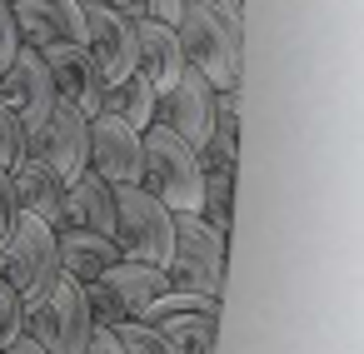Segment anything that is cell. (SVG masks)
Instances as JSON below:
<instances>
[{"label":"cell","instance_id":"ba28073f","mask_svg":"<svg viewBox=\"0 0 364 354\" xmlns=\"http://www.w3.org/2000/svg\"><path fill=\"white\" fill-rule=\"evenodd\" d=\"M150 329L165 334L175 354H215V329H220V299L215 294H190V289H165L140 309Z\"/></svg>","mask_w":364,"mask_h":354},{"label":"cell","instance_id":"e0dca14e","mask_svg":"<svg viewBox=\"0 0 364 354\" xmlns=\"http://www.w3.org/2000/svg\"><path fill=\"white\" fill-rule=\"evenodd\" d=\"M60 215H65V225H60V230L110 235V225H115V185H105L95 170H80V175L65 185Z\"/></svg>","mask_w":364,"mask_h":354},{"label":"cell","instance_id":"cb8c5ba5","mask_svg":"<svg viewBox=\"0 0 364 354\" xmlns=\"http://www.w3.org/2000/svg\"><path fill=\"white\" fill-rule=\"evenodd\" d=\"M21 155H26V125L0 105V170H11Z\"/></svg>","mask_w":364,"mask_h":354},{"label":"cell","instance_id":"277c9868","mask_svg":"<svg viewBox=\"0 0 364 354\" xmlns=\"http://www.w3.org/2000/svg\"><path fill=\"white\" fill-rule=\"evenodd\" d=\"M225 259H230V235L210 230L200 215H175V245L165 259L170 289L190 294H225Z\"/></svg>","mask_w":364,"mask_h":354},{"label":"cell","instance_id":"7c38bea8","mask_svg":"<svg viewBox=\"0 0 364 354\" xmlns=\"http://www.w3.org/2000/svg\"><path fill=\"white\" fill-rule=\"evenodd\" d=\"M41 60H46V75H50L55 100L70 105V110H80L85 120H95L110 80L95 70V60L85 55V45H80V41H75V45H50V50H41Z\"/></svg>","mask_w":364,"mask_h":354},{"label":"cell","instance_id":"7402d4cb","mask_svg":"<svg viewBox=\"0 0 364 354\" xmlns=\"http://www.w3.org/2000/svg\"><path fill=\"white\" fill-rule=\"evenodd\" d=\"M21 334H26V299L0 279V349L11 339H21Z\"/></svg>","mask_w":364,"mask_h":354},{"label":"cell","instance_id":"d6986e66","mask_svg":"<svg viewBox=\"0 0 364 354\" xmlns=\"http://www.w3.org/2000/svg\"><path fill=\"white\" fill-rule=\"evenodd\" d=\"M55 254H60V274L65 279L90 284V279H100L120 259V245L110 235H90V230H55Z\"/></svg>","mask_w":364,"mask_h":354},{"label":"cell","instance_id":"5b68a950","mask_svg":"<svg viewBox=\"0 0 364 354\" xmlns=\"http://www.w3.org/2000/svg\"><path fill=\"white\" fill-rule=\"evenodd\" d=\"M110 240L120 245V259H140V264H160L165 269L170 245H175V210H165L140 185H115Z\"/></svg>","mask_w":364,"mask_h":354},{"label":"cell","instance_id":"3957f363","mask_svg":"<svg viewBox=\"0 0 364 354\" xmlns=\"http://www.w3.org/2000/svg\"><path fill=\"white\" fill-rule=\"evenodd\" d=\"M0 279H6L26 304L46 299L60 284V254H55V230L36 215H16V225L0 240Z\"/></svg>","mask_w":364,"mask_h":354},{"label":"cell","instance_id":"ffe728a7","mask_svg":"<svg viewBox=\"0 0 364 354\" xmlns=\"http://www.w3.org/2000/svg\"><path fill=\"white\" fill-rule=\"evenodd\" d=\"M100 115L130 125V130H145L155 120V85L145 75H125V80H110L105 85V100H100Z\"/></svg>","mask_w":364,"mask_h":354},{"label":"cell","instance_id":"ac0fdd59","mask_svg":"<svg viewBox=\"0 0 364 354\" xmlns=\"http://www.w3.org/2000/svg\"><path fill=\"white\" fill-rule=\"evenodd\" d=\"M11 185H16V205L26 210V215H36V220H46L50 230H60L65 225V215H60V200H65V180L60 175H50L41 160H16L11 165Z\"/></svg>","mask_w":364,"mask_h":354},{"label":"cell","instance_id":"8fae6325","mask_svg":"<svg viewBox=\"0 0 364 354\" xmlns=\"http://www.w3.org/2000/svg\"><path fill=\"white\" fill-rule=\"evenodd\" d=\"M215 105H220V90H215L200 70L185 65V75H180L165 95H155V120H160L165 130H175L190 150H205V140H210V130H215Z\"/></svg>","mask_w":364,"mask_h":354},{"label":"cell","instance_id":"484cf974","mask_svg":"<svg viewBox=\"0 0 364 354\" xmlns=\"http://www.w3.org/2000/svg\"><path fill=\"white\" fill-rule=\"evenodd\" d=\"M21 50V36H16V21H11V6L0 0V65H6L11 55Z\"/></svg>","mask_w":364,"mask_h":354},{"label":"cell","instance_id":"7a4b0ae2","mask_svg":"<svg viewBox=\"0 0 364 354\" xmlns=\"http://www.w3.org/2000/svg\"><path fill=\"white\" fill-rule=\"evenodd\" d=\"M200 185H205L200 150H190L175 130L150 120L140 130V190H150L175 215H200Z\"/></svg>","mask_w":364,"mask_h":354},{"label":"cell","instance_id":"6da1fadb","mask_svg":"<svg viewBox=\"0 0 364 354\" xmlns=\"http://www.w3.org/2000/svg\"><path fill=\"white\" fill-rule=\"evenodd\" d=\"M175 36H180L190 70H200L215 90H240V80H245V21L205 6V0H185Z\"/></svg>","mask_w":364,"mask_h":354},{"label":"cell","instance_id":"83f0119b","mask_svg":"<svg viewBox=\"0 0 364 354\" xmlns=\"http://www.w3.org/2000/svg\"><path fill=\"white\" fill-rule=\"evenodd\" d=\"M0 354H46V349H41L36 339H26V334H21V339H11V344L0 349Z\"/></svg>","mask_w":364,"mask_h":354},{"label":"cell","instance_id":"5bb4252c","mask_svg":"<svg viewBox=\"0 0 364 354\" xmlns=\"http://www.w3.org/2000/svg\"><path fill=\"white\" fill-rule=\"evenodd\" d=\"M21 45L50 50L80 41V0H6Z\"/></svg>","mask_w":364,"mask_h":354},{"label":"cell","instance_id":"44dd1931","mask_svg":"<svg viewBox=\"0 0 364 354\" xmlns=\"http://www.w3.org/2000/svg\"><path fill=\"white\" fill-rule=\"evenodd\" d=\"M110 334H115L120 354H175V349L165 344V334L150 329L145 319H120V324H110Z\"/></svg>","mask_w":364,"mask_h":354},{"label":"cell","instance_id":"9a60e30c","mask_svg":"<svg viewBox=\"0 0 364 354\" xmlns=\"http://www.w3.org/2000/svg\"><path fill=\"white\" fill-rule=\"evenodd\" d=\"M85 170H95L105 185H140V130H130L110 115H95Z\"/></svg>","mask_w":364,"mask_h":354},{"label":"cell","instance_id":"d4e9b609","mask_svg":"<svg viewBox=\"0 0 364 354\" xmlns=\"http://www.w3.org/2000/svg\"><path fill=\"white\" fill-rule=\"evenodd\" d=\"M21 205H16V185H11V170H0V240H6V230L16 225Z\"/></svg>","mask_w":364,"mask_h":354},{"label":"cell","instance_id":"4316f807","mask_svg":"<svg viewBox=\"0 0 364 354\" xmlns=\"http://www.w3.org/2000/svg\"><path fill=\"white\" fill-rule=\"evenodd\" d=\"M85 354H120V344H115V334H110V329H100V324H95V334H90V344H85Z\"/></svg>","mask_w":364,"mask_h":354},{"label":"cell","instance_id":"30bf717a","mask_svg":"<svg viewBox=\"0 0 364 354\" xmlns=\"http://www.w3.org/2000/svg\"><path fill=\"white\" fill-rule=\"evenodd\" d=\"M80 45L105 80L135 75V16L115 0H80Z\"/></svg>","mask_w":364,"mask_h":354},{"label":"cell","instance_id":"9c48e42d","mask_svg":"<svg viewBox=\"0 0 364 354\" xmlns=\"http://www.w3.org/2000/svg\"><path fill=\"white\" fill-rule=\"evenodd\" d=\"M26 160H41L50 175H60L70 185L85 170V160H90V120L55 100L46 110V120H36L26 130Z\"/></svg>","mask_w":364,"mask_h":354},{"label":"cell","instance_id":"2e32d148","mask_svg":"<svg viewBox=\"0 0 364 354\" xmlns=\"http://www.w3.org/2000/svg\"><path fill=\"white\" fill-rule=\"evenodd\" d=\"M135 75H145L155 85V95H165L180 75H185V50L175 26L160 21H135Z\"/></svg>","mask_w":364,"mask_h":354},{"label":"cell","instance_id":"52a82bcc","mask_svg":"<svg viewBox=\"0 0 364 354\" xmlns=\"http://www.w3.org/2000/svg\"><path fill=\"white\" fill-rule=\"evenodd\" d=\"M90 334H95V319L85 309V294L65 274L46 299L26 304V339H36L46 354H85Z\"/></svg>","mask_w":364,"mask_h":354},{"label":"cell","instance_id":"603a6c76","mask_svg":"<svg viewBox=\"0 0 364 354\" xmlns=\"http://www.w3.org/2000/svg\"><path fill=\"white\" fill-rule=\"evenodd\" d=\"M115 6H120L125 16H135V21H160V26H175L185 0H115Z\"/></svg>","mask_w":364,"mask_h":354},{"label":"cell","instance_id":"8992f818","mask_svg":"<svg viewBox=\"0 0 364 354\" xmlns=\"http://www.w3.org/2000/svg\"><path fill=\"white\" fill-rule=\"evenodd\" d=\"M165 289H170L165 269H160V264H140V259H115L100 279L80 284L85 309H90V319H95L100 329H110V324H120V319H140V309H145L150 299H160Z\"/></svg>","mask_w":364,"mask_h":354},{"label":"cell","instance_id":"4fadbf2b","mask_svg":"<svg viewBox=\"0 0 364 354\" xmlns=\"http://www.w3.org/2000/svg\"><path fill=\"white\" fill-rule=\"evenodd\" d=\"M0 105H6L26 130L36 120H46V110L55 105V90H50V75H46L41 50L21 45L6 65H0Z\"/></svg>","mask_w":364,"mask_h":354}]
</instances>
